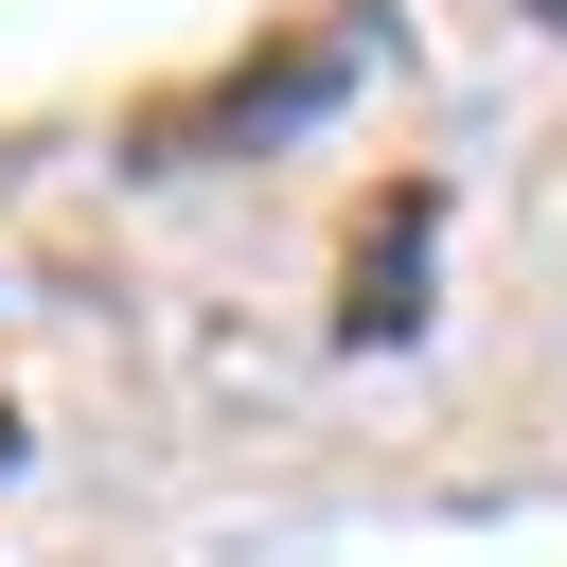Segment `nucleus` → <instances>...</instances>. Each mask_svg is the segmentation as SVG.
<instances>
[{"label": "nucleus", "mask_w": 567, "mask_h": 567, "mask_svg": "<svg viewBox=\"0 0 567 567\" xmlns=\"http://www.w3.org/2000/svg\"><path fill=\"white\" fill-rule=\"evenodd\" d=\"M0 461H18V425H0Z\"/></svg>", "instance_id": "obj_3"}, {"label": "nucleus", "mask_w": 567, "mask_h": 567, "mask_svg": "<svg viewBox=\"0 0 567 567\" xmlns=\"http://www.w3.org/2000/svg\"><path fill=\"white\" fill-rule=\"evenodd\" d=\"M408 319H425V195H372L354 248H337V337L372 354V337H408Z\"/></svg>", "instance_id": "obj_1"}, {"label": "nucleus", "mask_w": 567, "mask_h": 567, "mask_svg": "<svg viewBox=\"0 0 567 567\" xmlns=\"http://www.w3.org/2000/svg\"><path fill=\"white\" fill-rule=\"evenodd\" d=\"M532 18H549V35H567V0H532Z\"/></svg>", "instance_id": "obj_2"}]
</instances>
